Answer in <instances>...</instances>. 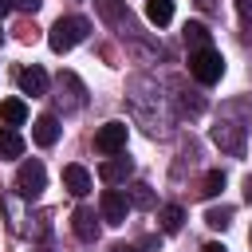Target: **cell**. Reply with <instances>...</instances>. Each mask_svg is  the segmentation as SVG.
<instances>
[{
    "label": "cell",
    "instance_id": "1",
    "mask_svg": "<svg viewBox=\"0 0 252 252\" xmlns=\"http://www.w3.org/2000/svg\"><path fill=\"white\" fill-rule=\"evenodd\" d=\"M87 32H91V24H87L83 16H59V20L51 24V32H47V47H51L55 55H63V51L79 47V43L87 39Z\"/></svg>",
    "mask_w": 252,
    "mask_h": 252
},
{
    "label": "cell",
    "instance_id": "2",
    "mask_svg": "<svg viewBox=\"0 0 252 252\" xmlns=\"http://www.w3.org/2000/svg\"><path fill=\"white\" fill-rule=\"evenodd\" d=\"M189 75H193L201 87L220 83V75H224V55H220L217 47H197V51H189Z\"/></svg>",
    "mask_w": 252,
    "mask_h": 252
},
{
    "label": "cell",
    "instance_id": "3",
    "mask_svg": "<svg viewBox=\"0 0 252 252\" xmlns=\"http://www.w3.org/2000/svg\"><path fill=\"white\" fill-rule=\"evenodd\" d=\"M43 189H47V169H43V161H35V158H32V161H20V169H16V193L32 201V197H39Z\"/></svg>",
    "mask_w": 252,
    "mask_h": 252
},
{
    "label": "cell",
    "instance_id": "4",
    "mask_svg": "<svg viewBox=\"0 0 252 252\" xmlns=\"http://www.w3.org/2000/svg\"><path fill=\"white\" fill-rule=\"evenodd\" d=\"M94 150L114 158V154H126V122H106L94 130Z\"/></svg>",
    "mask_w": 252,
    "mask_h": 252
},
{
    "label": "cell",
    "instance_id": "5",
    "mask_svg": "<svg viewBox=\"0 0 252 252\" xmlns=\"http://www.w3.org/2000/svg\"><path fill=\"white\" fill-rule=\"evenodd\" d=\"M134 205H130V197L122 193V189H106L102 193V201H98V217L106 220V224H126V213H130Z\"/></svg>",
    "mask_w": 252,
    "mask_h": 252
},
{
    "label": "cell",
    "instance_id": "6",
    "mask_svg": "<svg viewBox=\"0 0 252 252\" xmlns=\"http://www.w3.org/2000/svg\"><path fill=\"white\" fill-rule=\"evenodd\" d=\"M213 142L224 154H244V126L240 122H217L213 126Z\"/></svg>",
    "mask_w": 252,
    "mask_h": 252
},
{
    "label": "cell",
    "instance_id": "7",
    "mask_svg": "<svg viewBox=\"0 0 252 252\" xmlns=\"http://www.w3.org/2000/svg\"><path fill=\"white\" fill-rule=\"evenodd\" d=\"M98 220H102V217H94V209L79 205L75 217H71V228H75V236H79L83 244H94V240H98Z\"/></svg>",
    "mask_w": 252,
    "mask_h": 252
},
{
    "label": "cell",
    "instance_id": "8",
    "mask_svg": "<svg viewBox=\"0 0 252 252\" xmlns=\"http://www.w3.org/2000/svg\"><path fill=\"white\" fill-rule=\"evenodd\" d=\"M130 173H134V161H130V158H122V154H114V158H106V161L98 165V177H102L106 185H122Z\"/></svg>",
    "mask_w": 252,
    "mask_h": 252
},
{
    "label": "cell",
    "instance_id": "9",
    "mask_svg": "<svg viewBox=\"0 0 252 252\" xmlns=\"http://www.w3.org/2000/svg\"><path fill=\"white\" fill-rule=\"evenodd\" d=\"M94 8H98V16H102L106 24H114V28H126V32H134L126 0H94Z\"/></svg>",
    "mask_w": 252,
    "mask_h": 252
},
{
    "label": "cell",
    "instance_id": "10",
    "mask_svg": "<svg viewBox=\"0 0 252 252\" xmlns=\"http://www.w3.org/2000/svg\"><path fill=\"white\" fill-rule=\"evenodd\" d=\"M20 91H24V94H32V98L47 94V71H43V67H35V63H32V67H24V71H20Z\"/></svg>",
    "mask_w": 252,
    "mask_h": 252
},
{
    "label": "cell",
    "instance_id": "11",
    "mask_svg": "<svg viewBox=\"0 0 252 252\" xmlns=\"http://www.w3.org/2000/svg\"><path fill=\"white\" fill-rule=\"evenodd\" d=\"M59 130H63V126H59L55 114H39V118L32 122V138H35L39 146H55V142H59Z\"/></svg>",
    "mask_w": 252,
    "mask_h": 252
},
{
    "label": "cell",
    "instance_id": "12",
    "mask_svg": "<svg viewBox=\"0 0 252 252\" xmlns=\"http://www.w3.org/2000/svg\"><path fill=\"white\" fill-rule=\"evenodd\" d=\"M63 189L75 193V197H87L91 193V173L83 165H63Z\"/></svg>",
    "mask_w": 252,
    "mask_h": 252
},
{
    "label": "cell",
    "instance_id": "13",
    "mask_svg": "<svg viewBox=\"0 0 252 252\" xmlns=\"http://www.w3.org/2000/svg\"><path fill=\"white\" fill-rule=\"evenodd\" d=\"M0 122H4L8 130L24 126V122H28V106H24V98H4V102H0Z\"/></svg>",
    "mask_w": 252,
    "mask_h": 252
},
{
    "label": "cell",
    "instance_id": "14",
    "mask_svg": "<svg viewBox=\"0 0 252 252\" xmlns=\"http://www.w3.org/2000/svg\"><path fill=\"white\" fill-rule=\"evenodd\" d=\"M146 20L154 28H165L173 20V0H146Z\"/></svg>",
    "mask_w": 252,
    "mask_h": 252
},
{
    "label": "cell",
    "instance_id": "15",
    "mask_svg": "<svg viewBox=\"0 0 252 252\" xmlns=\"http://www.w3.org/2000/svg\"><path fill=\"white\" fill-rule=\"evenodd\" d=\"M161 232H181V224H185V209L181 205H161Z\"/></svg>",
    "mask_w": 252,
    "mask_h": 252
},
{
    "label": "cell",
    "instance_id": "16",
    "mask_svg": "<svg viewBox=\"0 0 252 252\" xmlns=\"http://www.w3.org/2000/svg\"><path fill=\"white\" fill-rule=\"evenodd\" d=\"M0 158H24V138L16 130H0Z\"/></svg>",
    "mask_w": 252,
    "mask_h": 252
},
{
    "label": "cell",
    "instance_id": "17",
    "mask_svg": "<svg viewBox=\"0 0 252 252\" xmlns=\"http://www.w3.org/2000/svg\"><path fill=\"white\" fill-rule=\"evenodd\" d=\"M185 43H189V51H197V47H209V28L201 24V20H193V24H185Z\"/></svg>",
    "mask_w": 252,
    "mask_h": 252
},
{
    "label": "cell",
    "instance_id": "18",
    "mask_svg": "<svg viewBox=\"0 0 252 252\" xmlns=\"http://www.w3.org/2000/svg\"><path fill=\"white\" fill-rule=\"evenodd\" d=\"M126 197H130V205H134V209H154V193H150V185H142V181H138Z\"/></svg>",
    "mask_w": 252,
    "mask_h": 252
},
{
    "label": "cell",
    "instance_id": "19",
    "mask_svg": "<svg viewBox=\"0 0 252 252\" xmlns=\"http://www.w3.org/2000/svg\"><path fill=\"white\" fill-rule=\"evenodd\" d=\"M228 220H232V209H228V205L205 213V224H209V228H228Z\"/></svg>",
    "mask_w": 252,
    "mask_h": 252
},
{
    "label": "cell",
    "instance_id": "20",
    "mask_svg": "<svg viewBox=\"0 0 252 252\" xmlns=\"http://www.w3.org/2000/svg\"><path fill=\"white\" fill-rule=\"evenodd\" d=\"M220 189H224V173H220V169H213V173L205 177V189H201V197H217Z\"/></svg>",
    "mask_w": 252,
    "mask_h": 252
},
{
    "label": "cell",
    "instance_id": "21",
    "mask_svg": "<svg viewBox=\"0 0 252 252\" xmlns=\"http://www.w3.org/2000/svg\"><path fill=\"white\" fill-rule=\"evenodd\" d=\"M39 4H43V0H12L16 12H39Z\"/></svg>",
    "mask_w": 252,
    "mask_h": 252
},
{
    "label": "cell",
    "instance_id": "22",
    "mask_svg": "<svg viewBox=\"0 0 252 252\" xmlns=\"http://www.w3.org/2000/svg\"><path fill=\"white\" fill-rule=\"evenodd\" d=\"M236 12H240L244 24H252V0H236Z\"/></svg>",
    "mask_w": 252,
    "mask_h": 252
},
{
    "label": "cell",
    "instance_id": "23",
    "mask_svg": "<svg viewBox=\"0 0 252 252\" xmlns=\"http://www.w3.org/2000/svg\"><path fill=\"white\" fill-rule=\"evenodd\" d=\"M201 252H228V248H224V244H217V240H209V244H205Z\"/></svg>",
    "mask_w": 252,
    "mask_h": 252
},
{
    "label": "cell",
    "instance_id": "24",
    "mask_svg": "<svg viewBox=\"0 0 252 252\" xmlns=\"http://www.w3.org/2000/svg\"><path fill=\"white\" fill-rule=\"evenodd\" d=\"M244 201H248V205H252V173H248V177H244Z\"/></svg>",
    "mask_w": 252,
    "mask_h": 252
},
{
    "label": "cell",
    "instance_id": "25",
    "mask_svg": "<svg viewBox=\"0 0 252 252\" xmlns=\"http://www.w3.org/2000/svg\"><path fill=\"white\" fill-rule=\"evenodd\" d=\"M8 12H12V0H0V20H4Z\"/></svg>",
    "mask_w": 252,
    "mask_h": 252
},
{
    "label": "cell",
    "instance_id": "26",
    "mask_svg": "<svg viewBox=\"0 0 252 252\" xmlns=\"http://www.w3.org/2000/svg\"><path fill=\"white\" fill-rule=\"evenodd\" d=\"M110 252H138V248H130V244H114Z\"/></svg>",
    "mask_w": 252,
    "mask_h": 252
},
{
    "label": "cell",
    "instance_id": "27",
    "mask_svg": "<svg viewBox=\"0 0 252 252\" xmlns=\"http://www.w3.org/2000/svg\"><path fill=\"white\" fill-rule=\"evenodd\" d=\"M197 4H201L205 12H213V8H217V0H197Z\"/></svg>",
    "mask_w": 252,
    "mask_h": 252
},
{
    "label": "cell",
    "instance_id": "28",
    "mask_svg": "<svg viewBox=\"0 0 252 252\" xmlns=\"http://www.w3.org/2000/svg\"><path fill=\"white\" fill-rule=\"evenodd\" d=\"M35 252H55V248H51V244H39V248H35Z\"/></svg>",
    "mask_w": 252,
    "mask_h": 252
},
{
    "label": "cell",
    "instance_id": "29",
    "mask_svg": "<svg viewBox=\"0 0 252 252\" xmlns=\"http://www.w3.org/2000/svg\"><path fill=\"white\" fill-rule=\"evenodd\" d=\"M0 43H4V32H0Z\"/></svg>",
    "mask_w": 252,
    "mask_h": 252
},
{
    "label": "cell",
    "instance_id": "30",
    "mask_svg": "<svg viewBox=\"0 0 252 252\" xmlns=\"http://www.w3.org/2000/svg\"><path fill=\"white\" fill-rule=\"evenodd\" d=\"M248 240H252V236H248Z\"/></svg>",
    "mask_w": 252,
    "mask_h": 252
}]
</instances>
